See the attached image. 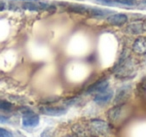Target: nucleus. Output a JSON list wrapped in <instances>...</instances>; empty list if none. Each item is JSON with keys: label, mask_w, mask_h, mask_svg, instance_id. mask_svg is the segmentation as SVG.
<instances>
[{"label": "nucleus", "mask_w": 146, "mask_h": 137, "mask_svg": "<svg viewBox=\"0 0 146 137\" xmlns=\"http://www.w3.org/2000/svg\"><path fill=\"white\" fill-rule=\"evenodd\" d=\"M106 22L111 26L122 27L129 22V16L123 12H113L106 17Z\"/></svg>", "instance_id": "obj_6"}, {"label": "nucleus", "mask_w": 146, "mask_h": 137, "mask_svg": "<svg viewBox=\"0 0 146 137\" xmlns=\"http://www.w3.org/2000/svg\"><path fill=\"white\" fill-rule=\"evenodd\" d=\"M109 79L108 78H101L99 80L95 81L94 83H92L91 85L88 86V88L86 89L85 93L86 94H96L98 92H101V91L105 90V89L109 88Z\"/></svg>", "instance_id": "obj_10"}, {"label": "nucleus", "mask_w": 146, "mask_h": 137, "mask_svg": "<svg viewBox=\"0 0 146 137\" xmlns=\"http://www.w3.org/2000/svg\"><path fill=\"white\" fill-rule=\"evenodd\" d=\"M114 11L108 8H101V7L97 6H88L87 9V15L92 18L100 19V18H106L107 16H109L110 14H112Z\"/></svg>", "instance_id": "obj_12"}, {"label": "nucleus", "mask_w": 146, "mask_h": 137, "mask_svg": "<svg viewBox=\"0 0 146 137\" xmlns=\"http://www.w3.org/2000/svg\"><path fill=\"white\" fill-rule=\"evenodd\" d=\"M1 101H2V99H0V105H1Z\"/></svg>", "instance_id": "obj_20"}, {"label": "nucleus", "mask_w": 146, "mask_h": 137, "mask_svg": "<svg viewBox=\"0 0 146 137\" xmlns=\"http://www.w3.org/2000/svg\"><path fill=\"white\" fill-rule=\"evenodd\" d=\"M131 51L136 55H146V35L137 36L131 44Z\"/></svg>", "instance_id": "obj_11"}, {"label": "nucleus", "mask_w": 146, "mask_h": 137, "mask_svg": "<svg viewBox=\"0 0 146 137\" xmlns=\"http://www.w3.org/2000/svg\"><path fill=\"white\" fill-rule=\"evenodd\" d=\"M9 121V117L6 115L0 114V123H7Z\"/></svg>", "instance_id": "obj_19"}, {"label": "nucleus", "mask_w": 146, "mask_h": 137, "mask_svg": "<svg viewBox=\"0 0 146 137\" xmlns=\"http://www.w3.org/2000/svg\"><path fill=\"white\" fill-rule=\"evenodd\" d=\"M39 111L47 116L59 117L67 113V108L65 106H55L51 104H41L39 106Z\"/></svg>", "instance_id": "obj_5"}, {"label": "nucleus", "mask_w": 146, "mask_h": 137, "mask_svg": "<svg viewBox=\"0 0 146 137\" xmlns=\"http://www.w3.org/2000/svg\"><path fill=\"white\" fill-rule=\"evenodd\" d=\"M0 137H25L19 131H12L4 127H0Z\"/></svg>", "instance_id": "obj_14"}, {"label": "nucleus", "mask_w": 146, "mask_h": 137, "mask_svg": "<svg viewBox=\"0 0 146 137\" xmlns=\"http://www.w3.org/2000/svg\"><path fill=\"white\" fill-rule=\"evenodd\" d=\"M87 127L89 132L95 137H107L111 133V127H110L109 123L102 119H91L88 121Z\"/></svg>", "instance_id": "obj_2"}, {"label": "nucleus", "mask_w": 146, "mask_h": 137, "mask_svg": "<svg viewBox=\"0 0 146 137\" xmlns=\"http://www.w3.org/2000/svg\"><path fill=\"white\" fill-rule=\"evenodd\" d=\"M97 4L103 5V6H115V3H114V0H94Z\"/></svg>", "instance_id": "obj_16"}, {"label": "nucleus", "mask_w": 146, "mask_h": 137, "mask_svg": "<svg viewBox=\"0 0 146 137\" xmlns=\"http://www.w3.org/2000/svg\"><path fill=\"white\" fill-rule=\"evenodd\" d=\"M40 137H54V133H53L52 128H46L41 132Z\"/></svg>", "instance_id": "obj_17"}, {"label": "nucleus", "mask_w": 146, "mask_h": 137, "mask_svg": "<svg viewBox=\"0 0 146 137\" xmlns=\"http://www.w3.org/2000/svg\"><path fill=\"white\" fill-rule=\"evenodd\" d=\"M137 71V65L130 55V51L127 48H123L117 62L112 68L113 75L119 80H129L136 76Z\"/></svg>", "instance_id": "obj_1"}, {"label": "nucleus", "mask_w": 146, "mask_h": 137, "mask_svg": "<svg viewBox=\"0 0 146 137\" xmlns=\"http://www.w3.org/2000/svg\"><path fill=\"white\" fill-rule=\"evenodd\" d=\"M7 8V4L4 0H0V12H3Z\"/></svg>", "instance_id": "obj_18"}, {"label": "nucleus", "mask_w": 146, "mask_h": 137, "mask_svg": "<svg viewBox=\"0 0 146 137\" xmlns=\"http://www.w3.org/2000/svg\"><path fill=\"white\" fill-rule=\"evenodd\" d=\"M115 5H122V6H135L137 5V0H114Z\"/></svg>", "instance_id": "obj_15"}, {"label": "nucleus", "mask_w": 146, "mask_h": 137, "mask_svg": "<svg viewBox=\"0 0 146 137\" xmlns=\"http://www.w3.org/2000/svg\"><path fill=\"white\" fill-rule=\"evenodd\" d=\"M126 111V103L115 104L107 111V118L111 123H117L124 116Z\"/></svg>", "instance_id": "obj_8"}, {"label": "nucleus", "mask_w": 146, "mask_h": 137, "mask_svg": "<svg viewBox=\"0 0 146 137\" xmlns=\"http://www.w3.org/2000/svg\"><path fill=\"white\" fill-rule=\"evenodd\" d=\"M21 123L25 128H34L39 125L40 116L29 107H21Z\"/></svg>", "instance_id": "obj_4"}, {"label": "nucleus", "mask_w": 146, "mask_h": 137, "mask_svg": "<svg viewBox=\"0 0 146 137\" xmlns=\"http://www.w3.org/2000/svg\"><path fill=\"white\" fill-rule=\"evenodd\" d=\"M132 91V87L130 84H124L120 86L114 93L113 102L115 104H121V103H126L127 99L130 97Z\"/></svg>", "instance_id": "obj_9"}, {"label": "nucleus", "mask_w": 146, "mask_h": 137, "mask_svg": "<svg viewBox=\"0 0 146 137\" xmlns=\"http://www.w3.org/2000/svg\"><path fill=\"white\" fill-rule=\"evenodd\" d=\"M88 6L84 4H78V3H73V4H68L66 7V11L69 13L78 15H87Z\"/></svg>", "instance_id": "obj_13"}, {"label": "nucleus", "mask_w": 146, "mask_h": 137, "mask_svg": "<svg viewBox=\"0 0 146 137\" xmlns=\"http://www.w3.org/2000/svg\"><path fill=\"white\" fill-rule=\"evenodd\" d=\"M114 91L111 88H107L105 90L101 91V92H98L96 94L93 95V101L94 103H96L99 106H105V105L109 104L112 100H113L114 97Z\"/></svg>", "instance_id": "obj_7"}, {"label": "nucleus", "mask_w": 146, "mask_h": 137, "mask_svg": "<svg viewBox=\"0 0 146 137\" xmlns=\"http://www.w3.org/2000/svg\"><path fill=\"white\" fill-rule=\"evenodd\" d=\"M124 32L130 36H142L146 35V19L137 18L130 21L124 27Z\"/></svg>", "instance_id": "obj_3"}]
</instances>
